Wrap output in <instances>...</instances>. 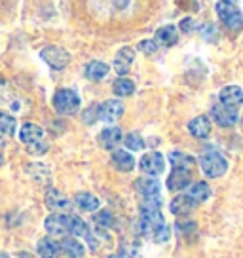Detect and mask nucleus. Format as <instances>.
I'll use <instances>...</instances> for the list:
<instances>
[{"mask_svg":"<svg viewBox=\"0 0 243 258\" xmlns=\"http://www.w3.org/2000/svg\"><path fill=\"white\" fill-rule=\"evenodd\" d=\"M215 12L219 16L220 23L224 25L226 29L234 32L243 29V14L241 10L235 6V2H232V0H219L215 4Z\"/></svg>","mask_w":243,"mask_h":258,"instance_id":"nucleus-1","label":"nucleus"},{"mask_svg":"<svg viewBox=\"0 0 243 258\" xmlns=\"http://www.w3.org/2000/svg\"><path fill=\"white\" fill-rule=\"evenodd\" d=\"M80 95L74 91V89L69 88H61L53 93V99H51V105L55 108L57 114L61 116H73V114L78 112L80 108Z\"/></svg>","mask_w":243,"mask_h":258,"instance_id":"nucleus-2","label":"nucleus"},{"mask_svg":"<svg viewBox=\"0 0 243 258\" xmlns=\"http://www.w3.org/2000/svg\"><path fill=\"white\" fill-rule=\"evenodd\" d=\"M198 163H200V167H202L203 175L209 178H219L228 171L226 158L220 152H217V150H207V152H203L202 156H200Z\"/></svg>","mask_w":243,"mask_h":258,"instance_id":"nucleus-3","label":"nucleus"},{"mask_svg":"<svg viewBox=\"0 0 243 258\" xmlns=\"http://www.w3.org/2000/svg\"><path fill=\"white\" fill-rule=\"evenodd\" d=\"M40 57L42 61L53 71H63L67 64L71 63V53L65 48H61V46H46V48H42Z\"/></svg>","mask_w":243,"mask_h":258,"instance_id":"nucleus-4","label":"nucleus"},{"mask_svg":"<svg viewBox=\"0 0 243 258\" xmlns=\"http://www.w3.org/2000/svg\"><path fill=\"white\" fill-rule=\"evenodd\" d=\"M163 224H165V218H163L162 211L156 209V207L154 209L141 207V218H139V230H141V234L152 235Z\"/></svg>","mask_w":243,"mask_h":258,"instance_id":"nucleus-5","label":"nucleus"},{"mask_svg":"<svg viewBox=\"0 0 243 258\" xmlns=\"http://www.w3.org/2000/svg\"><path fill=\"white\" fill-rule=\"evenodd\" d=\"M139 169L146 177H160L165 171V158L160 152H148L139 160Z\"/></svg>","mask_w":243,"mask_h":258,"instance_id":"nucleus-6","label":"nucleus"},{"mask_svg":"<svg viewBox=\"0 0 243 258\" xmlns=\"http://www.w3.org/2000/svg\"><path fill=\"white\" fill-rule=\"evenodd\" d=\"M211 118L220 127H232L239 120V112L232 110V108H228L224 105H220V103H215V105L211 106Z\"/></svg>","mask_w":243,"mask_h":258,"instance_id":"nucleus-7","label":"nucleus"},{"mask_svg":"<svg viewBox=\"0 0 243 258\" xmlns=\"http://www.w3.org/2000/svg\"><path fill=\"white\" fill-rule=\"evenodd\" d=\"M190 182H192V171L183 169V167H173L165 186L169 192H183L187 186H190Z\"/></svg>","mask_w":243,"mask_h":258,"instance_id":"nucleus-8","label":"nucleus"},{"mask_svg":"<svg viewBox=\"0 0 243 258\" xmlns=\"http://www.w3.org/2000/svg\"><path fill=\"white\" fill-rule=\"evenodd\" d=\"M133 61H135V49L131 46H124V48L118 49V53L114 57L112 67L118 76H126V74L131 71L133 67Z\"/></svg>","mask_w":243,"mask_h":258,"instance_id":"nucleus-9","label":"nucleus"},{"mask_svg":"<svg viewBox=\"0 0 243 258\" xmlns=\"http://www.w3.org/2000/svg\"><path fill=\"white\" fill-rule=\"evenodd\" d=\"M124 116V105L118 99H108L99 105V120L105 123H114Z\"/></svg>","mask_w":243,"mask_h":258,"instance_id":"nucleus-10","label":"nucleus"},{"mask_svg":"<svg viewBox=\"0 0 243 258\" xmlns=\"http://www.w3.org/2000/svg\"><path fill=\"white\" fill-rule=\"evenodd\" d=\"M135 190H137L143 200H154L162 198V186L156 177H141L135 180Z\"/></svg>","mask_w":243,"mask_h":258,"instance_id":"nucleus-11","label":"nucleus"},{"mask_svg":"<svg viewBox=\"0 0 243 258\" xmlns=\"http://www.w3.org/2000/svg\"><path fill=\"white\" fill-rule=\"evenodd\" d=\"M19 141H21L27 148L34 145H40V143H46V139H44V129H42L40 125H36V123L27 121V123H23L21 129H19Z\"/></svg>","mask_w":243,"mask_h":258,"instance_id":"nucleus-12","label":"nucleus"},{"mask_svg":"<svg viewBox=\"0 0 243 258\" xmlns=\"http://www.w3.org/2000/svg\"><path fill=\"white\" fill-rule=\"evenodd\" d=\"M219 103L228 106L232 110H239V106L243 105V89L239 86H226L220 89L219 93Z\"/></svg>","mask_w":243,"mask_h":258,"instance_id":"nucleus-13","label":"nucleus"},{"mask_svg":"<svg viewBox=\"0 0 243 258\" xmlns=\"http://www.w3.org/2000/svg\"><path fill=\"white\" fill-rule=\"evenodd\" d=\"M44 228L49 235H55V237H61L69 232V215H63V213H53L49 215L46 220H44Z\"/></svg>","mask_w":243,"mask_h":258,"instance_id":"nucleus-14","label":"nucleus"},{"mask_svg":"<svg viewBox=\"0 0 243 258\" xmlns=\"http://www.w3.org/2000/svg\"><path fill=\"white\" fill-rule=\"evenodd\" d=\"M97 141L105 150H116L124 141V133H122L120 127H114V125L112 127H105L99 133Z\"/></svg>","mask_w":243,"mask_h":258,"instance_id":"nucleus-15","label":"nucleus"},{"mask_svg":"<svg viewBox=\"0 0 243 258\" xmlns=\"http://www.w3.org/2000/svg\"><path fill=\"white\" fill-rule=\"evenodd\" d=\"M188 131L196 139H207L211 135V118L205 114L192 118L188 121Z\"/></svg>","mask_w":243,"mask_h":258,"instance_id":"nucleus-16","label":"nucleus"},{"mask_svg":"<svg viewBox=\"0 0 243 258\" xmlns=\"http://www.w3.org/2000/svg\"><path fill=\"white\" fill-rule=\"evenodd\" d=\"M44 202H46V207L51 211H69L71 209V200L67 198L63 192H59L55 188H49L48 192H46V198H44Z\"/></svg>","mask_w":243,"mask_h":258,"instance_id":"nucleus-17","label":"nucleus"},{"mask_svg":"<svg viewBox=\"0 0 243 258\" xmlns=\"http://www.w3.org/2000/svg\"><path fill=\"white\" fill-rule=\"evenodd\" d=\"M154 42L158 46H163V48H171L178 42V29L175 25H163L156 31V38Z\"/></svg>","mask_w":243,"mask_h":258,"instance_id":"nucleus-18","label":"nucleus"},{"mask_svg":"<svg viewBox=\"0 0 243 258\" xmlns=\"http://www.w3.org/2000/svg\"><path fill=\"white\" fill-rule=\"evenodd\" d=\"M108 71H110V67H108V64L95 59V61H89V63L86 64V69H84V74H86V78H88V80L101 82L103 78H106Z\"/></svg>","mask_w":243,"mask_h":258,"instance_id":"nucleus-19","label":"nucleus"},{"mask_svg":"<svg viewBox=\"0 0 243 258\" xmlns=\"http://www.w3.org/2000/svg\"><path fill=\"white\" fill-rule=\"evenodd\" d=\"M110 161H112L114 167L118 171H122V173H130L135 167V158L128 150H114Z\"/></svg>","mask_w":243,"mask_h":258,"instance_id":"nucleus-20","label":"nucleus"},{"mask_svg":"<svg viewBox=\"0 0 243 258\" xmlns=\"http://www.w3.org/2000/svg\"><path fill=\"white\" fill-rule=\"evenodd\" d=\"M59 250L69 258H82L86 254V249L78 239H73V237H65L63 241L59 243Z\"/></svg>","mask_w":243,"mask_h":258,"instance_id":"nucleus-21","label":"nucleus"},{"mask_svg":"<svg viewBox=\"0 0 243 258\" xmlns=\"http://www.w3.org/2000/svg\"><path fill=\"white\" fill-rule=\"evenodd\" d=\"M36 252L40 258H59L61 250H59V243H55L49 237H44L36 243Z\"/></svg>","mask_w":243,"mask_h":258,"instance_id":"nucleus-22","label":"nucleus"},{"mask_svg":"<svg viewBox=\"0 0 243 258\" xmlns=\"http://www.w3.org/2000/svg\"><path fill=\"white\" fill-rule=\"evenodd\" d=\"M194 205L196 203L188 198L187 194H178L177 198L173 200V202L169 203V209L173 215H187V213H190V211L194 209Z\"/></svg>","mask_w":243,"mask_h":258,"instance_id":"nucleus-23","label":"nucleus"},{"mask_svg":"<svg viewBox=\"0 0 243 258\" xmlns=\"http://www.w3.org/2000/svg\"><path fill=\"white\" fill-rule=\"evenodd\" d=\"M74 202H76V205H78V209L86 211V213H93V211H97V209H99V205H101V202H99V198H95L93 194H89V192H80V194H76Z\"/></svg>","mask_w":243,"mask_h":258,"instance_id":"nucleus-24","label":"nucleus"},{"mask_svg":"<svg viewBox=\"0 0 243 258\" xmlns=\"http://www.w3.org/2000/svg\"><path fill=\"white\" fill-rule=\"evenodd\" d=\"M187 196L194 203H202V202H205V200H209L211 188H209V184H207V182L200 180V182H194V184L188 188Z\"/></svg>","mask_w":243,"mask_h":258,"instance_id":"nucleus-25","label":"nucleus"},{"mask_svg":"<svg viewBox=\"0 0 243 258\" xmlns=\"http://www.w3.org/2000/svg\"><path fill=\"white\" fill-rule=\"evenodd\" d=\"M169 163H171V167H183V169L192 171V167H196L198 160L192 158V156L187 154V152H171L169 154Z\"/></svg>","mask_w":243,"mask_h":258,"instance_id":"nucleus-26","label":"nucleus"},{"mask_svg":"<svg viewBox=\"0 0 243 258\" xmlns=\"http://www.w3.org/2000/svg\"><path fill=\"white\" fill-rule=\"evenodd\" d=\"M112 91L116 97H130L135 93V82L126 78V76H120L118 80L112 84Z\"/></svg>","mask_w":243,"mask_h":258,"instance_id":"nucleus-27","label":"nucleus"},{"mask_svg":"<svg viewBox=\"0 0 243 258\" xmlns=\"http://www.w3.org/2000/svg\"><path fill=\"white\" fill-rule=\"evenodd\" d=\"M86 237H88V243H89V249L91 250H99L103 249L105 245H108V234H105L101 228L99 230H95V232H88L86 234Z\"/></svg>","mask_w":243,"mask_h":258,"instance_id":"nucleus-28","label":"nucleus"},{"mask_svg":"<svg viewBox=\"0 0 243 258\" xmlns=\"http://www.w3.org/2000/svg\"><path fill=\"white\" fill-rule=\"evenodd\" d=\"M17 121L14 116H10L8 112H0V133L6 135V137H12L16 133Z\"/></svg>","mask_w":243,"mask_h":258,"instance_id":"nucleus-29","label":"nucleus"},{"mask_svg":"<svg viewBox=\"0 0 243 258\" xmlns=\"http://www.w3.org/2000/svg\"><path fill=\"white\" fill-rule=\"evenodd\" d=\"M69 232L76 237H80V235H86L89 232L88 224L82 220L80 217H74V215H69Z\"/></svg>","mask_w":243,"mask_h":258,"instance_id":"nucleus-30","label":"nucleus"},{"mask_svg":"<svg viewBox=\"0 0 243 258\" xmlns=\"http://www.w3.org/2000/svg\"><path fill=\"white\" fill-rule=\"evenodd\" d=\"M124 143H126V148L131 150V152H139V150H143V148H145V139L141 137L137 131L128 133L126 139H124Z\"/></svg>","mask_w":243,"mask_h":258,"instance_id":"nucleus-31","label":"nucleus"},{"mask_svg":"<svg viewBox=\"0 0 243 258\" xmlns=\"http://www.w3.org/2000/svg\"><path fill=\"white\" fill-rule=\"evenodd\" d=\"M198 31H200V36H202L205 42H217L219 38V32H217V27L213 23H203L198 27Z\"/></svg>","mask_w":243,"mask_h":258,"instance_id":"nucleus-32","label":"nucleus"},{"mask_svg":"<svg viewBox=\"0 0 243 258\" xmlns=\"http://www.w3.org/2000/svg\"><path fill=\"white\" fill-rule=\"evenodd\" d=\"M93 222L97 224V228H101V230H105V228H110L114 222V218H112V213L110 211H99V213H95V217H93Z\"/></svg>","mask_w":243,"mask_h":258,"instance_id":"nucleus-33","label":"nucleus"},{"mask_svg":"<svg viewBox=\"0 0 243 258\" xmlns=\"http://www.w3.org/2000/svg\"><path fill=\"white\" fill-rule=\"evenodd\" d=\"M82 121L86 123V125H93L95 121H99V105H91L88 106L84 114H82Z\"/></svg>","mask_w":243,"mask_h":258,"instance_id":"nucleus-34","label":"nucleus"},{"mask_svg":"<svg viewBox=\"0 0 243 258\" xmlns=\"http://www.w3.org/2000/svg\"><path fill=\"white\" fill-rule=\"evenodd\" d=\"M137 49L143 51L145 55H154L156 51H158V44H156L152 38H145V40H141L137 44Z\"/></svg>","mask_w":243,"mask_h":258,"instance_id":"nucleus-35","label":"nucleus"},{"mask_svg":"<svg viewBox=\"0 0 243 258\" xmlns=\"http://www.w3.org/2000/svg\"><path fill=\"white\" fill-rule=\"evenodd\" d=\"M198 21H196L194 17H183L180 19V23H178V31H183L185 34H190V32L198 31Z\"/></svg>","mask_w":243,"mask_h":258,"instance_id":"nucleus-36","label":"nucleus"},{"mask_svg":"<svg viewBox=\"0 0 243 258\" xmlns=\"http://www.w3.org/2000/svg\"><path fill=\"white\" fill-rule=\"evenodd\" d=\"M169 226L167 224H163L162 228H158L154 234H152V237H154V241L156 243H165L167 239H169Z\"/></svg>","mask_w":243,"mask_h":258,"instance_id":"nucleus-37","label":"nucleus"},{"mask_svg":"<svg viewBox=\"0 0 243 258\" xmlns=\"http://www.w3.org/2000/svg\"><path fill=\"white\" fill-rule=\"evenodd\" d=\"M177 230L180 232V234H188V232H192V230H196V222H178L177 224Z\"/></svg>","mask_w":243,"mask_h":258,"instance_id":"nucleus-38","label":"nucleus"},{"mask_svg":"<svg viewBox=\"0 0 243 258\" xmlns=\"http://www.w3.org/2000/svg\"><path fill=\"white\" fill-rule=\"evenodd\" d=\"M108 258H131L128 252H114V254H110Z\"/></svg>","mask_w":243,"mask_h":258,"instance_id":"nucleus-39","label":"nucleus"},{"mask_svg":"<svg viewBox=\"0 0 243 258\" xmlns=\"http://www.w3.org/2000/svg\"><path fill=\"white\" fill-rule=\"evenodd\" d=\"M2 163H4V158H2V154H0V167H2Z\"/></svg>","mask_w":243,"mask_h":258,"instance_id":"nucleus-40","label":"nucleus"},{"mask_svg":"<svg viewBox=\"0 0 243 258\" xmlns=\"http://www.w3.org/2000/svg\"><path fill=\"white\" fill-rule=\"evenodd\" d=\"M0 258H8V256H6V254H0Z\"/></svg>","mask_w":243,"mask_h":258,"instance_id":"nucleus-41","label":"nucleus"}]
</instances>
